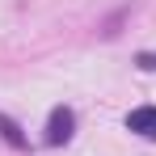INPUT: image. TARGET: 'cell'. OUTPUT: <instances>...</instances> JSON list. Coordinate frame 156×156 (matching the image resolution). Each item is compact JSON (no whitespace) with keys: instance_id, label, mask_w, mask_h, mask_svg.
I'll list each match as a JSON object with an SVG mask.
<instances>
[{"instance_id":"277c9868","label":"cell","mask_w":156,"mask_h":156,"mask_svg":"<svg viewBox=\"0 0 156 156\" xmlns=\"http://www.w3.org/2000/svg\"><path fill=\"white\" fill-rule=\"evenodd\" d=\"M139 68H156V55H139Z\"/></svg>"},{"instance_id":"3957f363","label":"cell","mask_w":156,"mask_h":156,"mask_svg":"<svg viewBox=\"0 0 156 156\" xmlns=\"http://www.w3.org/2000/svg\"><path fill=\"white\" fill-rule=\"evenodd\" d=\"M0 135H4L13 148H26V135L17 131V122H13V118H4V114H0Z\"/></svg>"},{"instance_id":"6da1fadb","label":"cell","mask_w":156,"mask_h":156,"mask_svg":"<svg viewBox=\"0 0 156 156\" xmlns=\"http://www.w3.org/2000/svg\"><path fill=\"white\" fill-rule=\"evenodd\" d=\"M127 131H135L139 139H152L156 144V105H139L127 114Z\"/></svg>"},{"instance_id":"7a4b0ae2","label":"cell","mask_w":156,"mask_h":156,"mask_svg":"<svg viewBox=\"0 0 156 156\" xmlns=\"http://www.w3.org/2000/svg\"><path fill=\"white\" fill-rule=\"evenodd\" d=\"M72 127H76V114L72 110H51V127H47V144H68L72 139Z\"/></svg>"}]
</instances>
